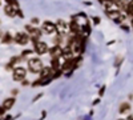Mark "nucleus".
I'll use <instances>...</instances> for the list:
<instances>
[{"label": "nucleus", "mask_w": 133, "mask_h": 120, "mask_svg": "<svg viewBox=\"0 0 133 120\" xmlns=\"http://www.w3.org/2000/svg\"><path fill=\"white\" fill-rule=\"evenodd\" d=\"M43 61L39 58H32L28 60V68L32 73H40V71L43 70Z\"/></svg>", "instance_id": "nucleus-1"}, {"label": "nucleus", "mask_w": 133, "mask_h": 120, "mask_svg": "<svg viewBox=\"0 0 133 120\" xmlns=\"http://www.w3.org/2000/svg\"><path fill=\"white\" fill-rule=\"evenodd\" d=\"M105 14L108 15L109 19H112L115 21H117V23H121V21H124L125 20V16L121 14V11L117 8V9H113V8H110V9H107L105 11Z\"/></svg>", "instance_id": "nucleus-2"}, {"label": "nucleus", "mask_w": 133, "mask_h": 120, "mask_svg": "<svg viewBox=\"0 0 133 120\" xmlns=\"http://www.w3.org/2000/svg\"><path fill=\"white\" fill-rule=\"evenodd\" d=\"M25 29L28 31V35L33 43L39 41V39L41 37V29H39L37 27H32V26H25Z\"/></svg>", "instance_id": "nucleus-3"}, {"label": "nucleus", "mask_w": 133, "mask_h": 120, "mask_svg": "<svg viewBox=\"0 0 133 120\" xmlns=\"http://www.w3.org/2000/svg\"><path fill=\"white\" fill-rule=\"evenodd\" d=\"M56 31H57V34L60 36H65L66 34H68V31H69V24L66 23L65 20L60 19L56 21Z\"/></svg>", "instance_id": "nucleus-4"}, {"label": "nucleus", "mask_w": 133, "mask_h": 120, "mask_svg": "<svg viewBox=\"0 0 133 120\" xmlns=\"http://www.w3.org/2000/svg\"><path fill=\"white\" fill-rule=\"evenodd\" d=\"M33 51H35L37 55H44V53H47L49 52V48H48V44L47 43H44V41H36V43H33Z\"/></svg>", "instance_id": "nucleus-5"}, {"label": "nucleus", "mask_w": 133, "mask_h": 120, "mask_svg": "<svg viewBox=\"0 0 133 120\" xmlns=\"http://www.w3.org/2000/svg\"><path fill=\"white\" fill-rule=\"evenodd\" d=\"M14 40L20 46H25L31 40V37H29V35L27 34V32H17V34L14 36Z\"/></svg>", "instance_id": "nucleus-6"}, {"label": "nucleus", "mask_w": 133, "mask_h": 120, "mask_svg": "<svg viewBox=\"0 0 133 120\" xmlns=\"http://www.w3.org/2000/svg\"><path fill=\"white\" fill-rule=\"evenodd\" d=\"M27 75V70L24 67H15L14 70V80L16 81H21Z\"/></svg>", "instance_id": "nucleus-7"}, {"label": "nucleus", "mask_w": 133, "mask_h": 120, "mask_svg": "<svg viewBox=\"0 0 133 120\" xmlns=\"http://www.w3.org/2000/svg\"><path fill=\"white\" fill-rule=\"evenodd\" d=\"M41 28H43V31L45 32V34H53V32H56V23H52V21H49V20H45L43 23V26H41Z\"/></svg>", "instance_id": "nucleus-8"}, {"label": "nucleus", "mask_w": 133, "mask_h": 120, "mask_svg": "<svg viewBox=\"0 0 133 120\" xmlns=\"http://www.w3.org/2000/svg\"><path fill=\"white\" fill-rule=\"evenodd\" d=\"M17 9H19V8H17L16 5L7 4V5H5V8H4V12H5V15H8L9 17H14V16H16Z\"/></svg>", "instance_id": "nucleus-9"}, {"label": "nucleus", "mask_w": 133, "mask_h": 120, "mask_svg": "<svg viewBox=\"0 0 133 120\" xmlns=\"http://www.w3.org/2000/svg\"><path fill=\"white\" fill-rule=\"evenodd\" d=\"M61 70H63V71L75 70V60H73V58H71V59H65L64 64L61 65Z\"/></svg>", "instance_id": "nucleus-10"}, {"label": "nucleus", "mask_w": 133, "mask_h": 120, "mask_svg": "<svg viewBox=\"0 0 133 120\" xmlns=\"http://www.w3.org/2000/svg\"><path fill=\"white\" fill-rule=\"evenodd\" d=\"M49 53H51V58H61V55H63V48L56 44L53 48L49 49Z\"/></svg>", "instance_id": "nucleus-11"}, {"label": "nucleus", "mask_w": 133, "mask_h": 120, "mask_svg": "<svg viewBox=\"0 0 133 120\" xmlns=\"http://www.w3.org/2000/svg\"><path fill=\"white\" fill-rule=\"evenodd\" d=\"M52 75H53L52 67H43V70L40 71V78H52Z\"/></svg>", "instance_id": "nucleus-12"}, {"label": "nucleus", "mask_w": 133, "mask_h": 120, "mask_svg": "<svg viewBox=\"0 0 133 120\" xmlns=\"http://www.w3.org/2000/svg\"><path fill=\"white\" fill-rule=\"evenodd\" d=\"M128 3H129V0H116V2H115V5H116L120 11H127Z\"/></svg>", "instance_id": "nucleus-13"}, {"label": "nucleus", "mask_w": 133, "mask_h": 120, "mask_svg": "<svg viewBox=\"0 0 133 120\" xmlns=\"http://www.w3.org/2000/svg\"><path fill=\"white\" fill-rule=\"evenodd\" d=\"M69 31L72 32V34L75 35V34H77V32H80L81 31V27L79 26V24H77L76 23V21H75V19L71 21V23H69Z\"/></svg>", "instance_id": "nucleus-14"}, {"label": "nucleus", "mask_w": 133, "mask_h": 120, "mask_svg": "<svg viewBox=\"0 0 133 120\" xmlns=\"http://www.w3.org/2000/svg\"><path fill=\"white\" fill-rule=\"evenodd\" d=\"M51 67H52V70L53 71H57V70H60V58H52V60H51Z\"/></svg>", "instance_id": "nucleus-15"}, {"label": "nucleus", "mask_w": 133, "mask_h": 120, "mask_svg": "<svg viewBox=\"0 0 133 120\" xmlns=\"http://www.w3.org/2000/svg\"><path fill=\"white\" fill-rule=\"evenodd\" d=\"M14 104H15V99H14V97H9V99H5L4 100L3 107L5 108V111H7V110H11V108L14 107Z\"/></svg>", "instance_id": "nucleus-16"}, {"label": "nucleus", "mask_w": 133, "mask_h": 120, "mask_svg": "<svg viewBox=\"0 0 133 120\" xmlns=\"http://www.w3.org/2000/svg\"><path fill=\"white\" fill-rule=\"evenodd\" d=\"M130 110V105L128 104V103H123L120 105V113H125V112H128Z\"/></svg>", "instance_id": "nucleus-17"}, {"label": "nucleus", "mask_w": 133, "mask_h": 120, "mask_svg": "<svg viewBox=\"0 0 133 120\" xmlns=\"http://www.w3.org/2000/svg\"><path fill=\"white\" fill-rule=\"evenodd\" d=\"M12 40H14V36L11 35L9 32H7V34L3 36V39H2V41H3V43H11Z\"/></svg>", "instance_id": "nucleus-18"}, {"label": "nucleus", "mask_w": 133, "mask_h": 120, "mask_svg": "<svg viewBox=\"0 0 133 120\" xmlns=\"http://www.w3.org/2000/svg\"><path fill=\"white\" fill-rule=\"evenodd\" d=\"M127 14L129 16L133 17V0H129V3H128V8H127Z\"/></svg>", "instance_id": "nucleus-19"}, {"label": "nucleus", "mask_w": 133, "mask_h": 120, "mask_svg": "<svg viewBox=\"0 0 133 120\" xmlns=\"http://www.w3.org/2000/svg\"><path fill=\"white\" fill-rule=\"evenodd\" d=\"M5 2H7V4H11V5H19V2H17V0H5Z\"/></svg>", "instance_id": "nucleus-20"}, {"label": "nucleus", "mask_w": 133, "mask_h": 120, "mask_svg": "<svg viewBox=\"0 0 133 120\" xmlns=\"http://www.w3.org/2000/svg\"><path fill=\"white\" fill-rule=\"evenodd\" d=\"M31 52H32V51H29V49H27V51H23V53H21V56H27V55H31Z\"/></svg>", "instance_id": "nucleus-21"}, {"label": "nucleus", "mask_w": 133, "mask_h": 120, "mask_svg": "<svg viewBox=\"0 0 133 120\" xmlns=\"http://www.w3.org/2000/svg\"><path fill=\"white\" fill-rule=\"evenodd\" d=\"M4 112H5V108H4L3 105H0V116L4 115Z\"/></svg>", "instance_id": "nucleus-22"}, {"label": "nucleus", "mask_w": 133, "mask_h": 120, "mask_svg": "<svg viewBox=\"0 0 133 120\" xmlns=\"http://www.w3.org/2000/svg\"><path fill=\"white\" fill-rule=\"evenodd\" d=\"M16 15H17L19 17H23V16H24V15H23V12H21L20 9H17V12H16Z\"/></svg>", "instance_id": "nucleus-23"}, {"label": "nucleus", "mask_w": 133, "mask_h": 120, "mask_svg": "<svg viewBox=\"0 0 133 120\" xmlns=\"http://www.w3.org/2000/svg\"><path fill=\"white\" fill-rule=\"evenodd\" d=\"M32 23H33V24H37V23H39V19H37V17H33V19H32Z\"/></svg>", "instance_id": "nucleus-24"}, {"label": "nucleus", "mask_w": 133, "mask_h": 120, "mask_svg": "<svg viewBox=\"0 0 133 120\" xmlns=\"http://www.w3.org/2000/svg\"><path fill=\"white\" fill-rule=\"evenodd\" d=\"M93 21H95V24H98L100 23V19L98 17H93Z\"/></svg>", "instance_id": "nucleus-25"}, {"label": "nucleus", "mask_w": 133, "mask_h": 120, "mask_svg": "<svg viewBox=\"0 0 133 120\" xmlns=\"http://www.w3.org/2000/svg\"><path fill=\"white\" fill-rule=\"evenodd\" d=\"M121 28H124V29H125V31H128V29H129V28H128V27H127V26H125V24H121Z\"/></svg>", "instance_id": "nucleus-26"}, {"label": "nucleus", "mask_w": 133, "mask_h": 120, "mask_svg": "<svg viewBox=\"0 0 133 120\" xmlns=\"http://www.w3.org/2000/svg\"><path fill=\"white\" fill-rule=\"evenodd\" d=\"M128 120H133V116H129V119Z\"/></svg>", "instance_id": "nucleus-27"}, {"label": "nucleus", "mask_w": 133, "mask_h": 120, "mask_svg": "<svg viewBox=\"0 0 133 120\" xmlns=\"http://www.w3.org/2000/svg\"><path fill=\"white\" fill-rule=\"evenodd\" d=\"M130 24H132V27H133V17H132V21H130Z\"/></svg>", "instance_id": "nucleus-28"}, {"label": "nucleus", "mask_w": 133, "mask_h": 120, "mask_svg": "<svg viewBox=\"0 0 133 120\" xmlns=\"http://www.w3.org/2000/svg\"><path fill=\"white\" fill-rule=\"evenodd\" d=\"M120 120H121V119H120Z\"/></svg>", "instance_id": "nucleus-29"}]
</instances>
